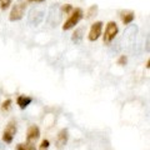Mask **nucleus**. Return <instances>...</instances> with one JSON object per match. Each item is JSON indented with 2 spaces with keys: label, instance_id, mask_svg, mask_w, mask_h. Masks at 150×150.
I'll return each mask as SVG.
<instances>
[{
  "label": "nucleus",
  "instance_id": "nucleus-5",
  "mask_svg": "<svg viewBox=\"0 0 150 150\" xmlns=\"http://www.w3.org/2000/svg\"><path fill=\"white\" fill-rule=\"evenodd\" d=\"M103 23L101 21H96L94 23L90 28V31H89V35H88V39L90 41H96L98 39L100 38L101 35V31H103Z\"/></svg>",
  "mask_w": 150,
  "mask_h": 150
},
{
  "label": "nucleus",
  "instance_id": "nucleus-8",
  "mask_svg": "<svg viewBox=\"0 0 150 150\" xmlns=\"http://www.w3.org/2000/svg\"><path fill=\"white\" fill-rule=\"evenodd\" d=\"M40 138V129L36 125H30L26 133V142L28 143H35Z\"/></svg>",
  "mask_w": 150,
  "mask_h": 150
},
{
  "label": "nucleus",
  "instance_id": "nucleus-17",
  "mask_svg": "<svg viewBox=\"0 0 150 150\" xmlns=\"http://www.w3.org/2000/svg\"><path fill=\"white\" fill-rule=\"evenodd\" d=\"M73 6L71 5H70V4H67V5H64L63 8H62V10L65 13V14H69V13H71L73 11Z\"/></svg>",
  "mask_w": 150,
  "mask_h": 150
},
{
  "label": "nucleus",
  "instance_id": "nucleus-2",
  "mask_svg": "<svg viewBox=\"0 0 150 150\" xmlns=\"http://www.w3.org/2000/svg\"><path fill=\"white\" fill-rule=\"evenodd\" d=\"M26 10V4L25 1H19L13 6L10 15H9V20L10 21H19L24 18V14Z\"/></svg>",
  "mask_w": 150,
  "mask_h": 150
},
{
  "label": "nucleus",
  "instance_id": "nucleus-3",
  "mask_svg": "<svg viewBox=\"0 0 150 150\" xmlns=\"http://www.w3.org/2000/svg\"><path fill=\"white\" fill-rule=\"evenodd\" d=\"M118 33H119L118 24H116L115 21H109L106 24L104 35H103V38H104V43L105 44H110L111 41L115 39V36L118 35Z\"/></svg>",
  "mask_w": 150,
  "mask_h": 150
},
{
  "label": "nucleus",
  "instance_id": "nucleus-1",
  "mask_svg": "<svg viewBox=\"0 0 150 150\" xmlns=\"http://www.w3.org/2000/svg\"><path fill=\"white\" fill-rule=\"evenodd\" d=\"M83 15H84L83 9H80V8H75V9H73V11L70 13V16L67 19V21L64 23L63 30H64V31H67V30L73 29L75 25H78V24H79V21H80L81 19H83Z\"/></svg>",
  "mask_w": 150,
  "mask_h": 150
},
{
  "label": "nucleus",
  "instance_id": "nucleus-16",
  "mask_svg": "<svg viewBox=\"0 0 150 150\" xmlns=\"http://www.w3.org/2000/svg\"><path fill=\"white\" fill-rule=\"evenodd\" d=\"M126 63H128V59H126L125 55H121L120 58L118 59V65H121V67H124Z\"/></svg>",
  "mask_w": 150,
  "mask_h": 150
},
{
  "label": "nucleus",
  "instance_id": "nucleus-7",
  "mask_svg": "<svg viewBox=\"0 0 150 150\" xmlns=\"http://www.w3.org/2000/svg\"><path fill=\"white\" fill-rule=\"evenodd\" d=\"M68 139H69V131H68V129H62L59 131L58 137H56V148H58L59 150H62L65 145H67Z\"/></svg>",
  "mask_w": 150,
  "mask_h": 150
},
{
  "label": "nucleus",
  "instance_id": "nucleus-6",
  "mask_svg": "<svg viewBox=\"0 0 150 150\" xmlns=\"http://www.w3.org/2000/svg\"><path fill=\"white\" fill-rule=\"evenodd\" d=\"M44 19V11L40 10V9H33L29 14V24L33 25H39Z\"/></svg>",
  "mask_w": 150,
  "mask_h": 150
},
{
  "label": "nucleus",
  "instance_id": "nucleus-13",
  "mask_svg": "<svg viewBox=\"0 0 150 150\" xmlns=\"http://www.w3.org/2000/svg\"><path fill=\"white\" fill-rule=\"evenodd\" d=\"M10 5H11V0H0V9L1 10H6Z\"/></svg>",
  "mask_w": 150,
  "mask_h": 150
},
{
  "label": "nucleus",
  "instance_id": "nucleus-18",
  "mask_svg": "<svg viewBox=\"0 0 150 150\" xmlns=\"http://www.w3.org/2000/svg\"><path fill=\"white\" fill-rule=\"evenodd\" d=\"M49 144H50V142H49L48 139L43 140V142H41V144H40V149H41V150H45V149H48Z\"/></svg>",
  "mask_w": 150,
  "mask_h": 150
},
{
  "label": "nucleus",
  "instance_id": "nucleus-15",
  "mask_svg": "<svg viewBox=\"0 0 150 150\" xmlns=\"http://www.w3.org/2000/svg\"><path fill=\"white\" fill-rule=\"evenodd\" d=\"M11 103H13L11 99H6V100L1 104V110H3V111H8L9 109H10V106H11Z\"/></svg>",
  "mask_w": 150,
  "mask_h": 150
},
{
  "label": "nucleus",
  "instance_id": "nucleus-12",
  "mask_svg": "<svg viewBox=\"0 0 150 150\" xmlns=\"http://www.w3.org/2000/svg\"><path fill=\"white\" fill-rule=\"evenodd\" d=\"M16 150H36L34 143H25V144H18Z\"/></svg>",
  "mask_w": 150,
  "mask_h": 150
},
{
  "label": "nucleus",
  "instance_id": "nucleus-14",
  "mask_svg": "<svg viewBox=\"0 0 150 150\" xmlns=\"http://www.w3.org/2000/svg\"><path fill=\"white\" fill-rule=\"evenodd\" d=\"M96 11H98V6H96V5L90 6V8H89V10H88V13H86V18H91V16H94V15L96 14Z\"/></svg>",
  "mask_w": 150,
  "mask_h": 150
},
{
  "label": "nucleus",
  "instance_id": "nucleus-4",
  "mask_svg": "<svg viewBox=\"0 0 150 150\" xmlns=\"http://www.w3.org/2000/svg\"><path fill=\"white\" fill-rule=\"evenodd\" d=\"M16 131H18L16 121L14 120V119H11V120L8 123L6 128L4 129V133H3V142L6 143V144H10V143L13 142L14 137H15Z\"/></svg>",
  "mask_w": 150,
  "mask_h": 150
},
{
  "label": "nucleus",
  "instance_id": "nucleus-19",
  "mask_svg": "<svg viewBox=\"0 0 150 150\" xmlns=\"http://www.w3.org/2000/svg\"><path fill=\"white\" fill-rule=\"evenodd\" d=\"M28 1H30V3H43V1H45V0H28Z\"/></svg>",
  "mask_w": 150,
  "mask_h": 150
},
{
  "label": "nucleus",
  "instance_id": "nucleus-9",
  "mask_svg": "<svg viewBox=\"0 0 150 150\" xmlns=\"http://www.w3.org/2000/svg\"><path fill=\"white\" fill-rule=\"evenodd\" d=\"M31 101H33L31 98L30 96H26V95H19L18 99H16V103H18L19 108L23 109V110L26 109V108L31 104Z\"/></svg>",
  "mask_w": 150,
  "mask_h": 150
},
{
  "label": "nucleus",
  "instance_id": "nucleus-10",
  "mask_svg": "<svg viewBox=\"0 0 150 150\" xmlns=\"http://www.w3.org/2000/svg\"><path fill=\"white\" fill-rule=\"evenodd\" d=\"M120 16H121V20H123V24L124 25H129V24H131V23L134 21L135 14L133 11L128 10V11H123V13H121Z\"/></svg>",
  "mask_w": 150,
  "mask_h": 150
},
{
  "label": "nucleus",
  "instance_id": "nucleus-11",
  "mask_svg": "<svg viewBox=\"0 0 150 150\" xmlns=\"http://www.w3.org/2000/svg\"><path fill=\"white\" fill-rule=\"evenodd\" d=\"M83 31H84V28H79V29H76L74 31V34H73V41L75 44H79L81 41L83 39Z\"/></svg>",
  "mask_w": 150,
  "mask_h": 150
}]
</instances>
